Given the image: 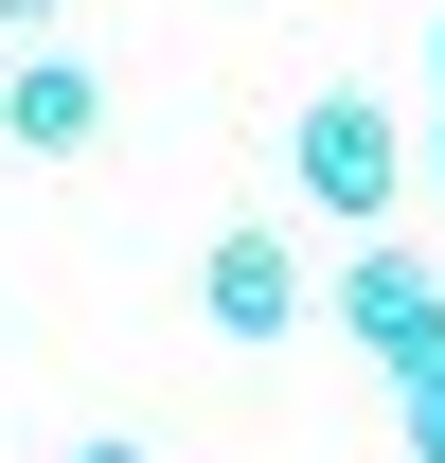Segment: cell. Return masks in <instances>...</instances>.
Wrapping results in <instances>:
<instances>
[{
    "label": "cell",
    "mask_w": 445,
    "mask_h": 463,
    "mask_svg": "<svg viewBox=\"0 0 445 463\" xmlns=\"http://www.w3.org/2000/svg\"><path fill=\"white\" fill-rule=\"evenodd\" d=\"M285 178H303V214H356V232H374L392 196H410V125H392L374 90H303V125H285Z\"/></svg>",
    "instance_id": "6da1fadb"
},
{
    "label": "cell",
    "mask_w": 445,
    "mask_h": 463,
    "mask_svg": "<svg viewBox=\"0 0 445 463\" xmlns=\"http://www.w3.org/2000/svg\"><path fill=\"white\" fill-rule=\"evenodd\" d=\"M338 339L374 356L392 392H410V374H445V268L410 250V232H374V250L338 268Z\"/></svg>",
    "instance_id": "7a4b0ae2"
},
{
    "label": "cell",
    "mask_w": 445,
    "mask_h": 463,
    "mask_svg": "<svg viewBox=\"0 0 445 463\" xmlns=\"http://www.w3.org/2000/svg\"><path fill=\"white\" fill-rule=\"evenodd\" d=\"M196 321H214V339H250V356L303 339V232H285V214H232L214 250H196Z\"/></svg>",
    "instance_id": "3957f363"
},
{
    "label": "cell",
    "mask_w": 445,
    "mask_h": 463,
    "mask_svg": "<svg viewBox=\"0 0 445 463\" xmlns=\"http://www.w3.org/2000/svg\"><path fill=\"white\" fill-rule=\"evenodd\" d=\"M0 143H18V161H90V143H108V71L54 54V36L0 54Z\"/></svg>",
    "instance_id": "277c9868"
},
{
    "label": "cell",
    "mask_w": 445,
    "mask_h": 463,
    "mask_svg": "<svg viewBox=\"0 0 445 463\" xmlns=\"http://www.w3.org/2000/svg\"><path fill=\"white\" fill-rule=\"evenodd\" d=\"M392 446H410V463H445V374H410V392H392Z\"/></svg>",
    "instance_id": "5b68a950"
},
{
    "label": "cell",
    "mask_w": 445,
    "mask_h": 463,
    "mask_svg": "<svg viewBox=\"0 0 445 463\" xmlns=\"http://www.w3.org/2000/svg\"><path fill=\"white\" fill-rule=\"evenodd\" d=\"M54 18H71V0H0V54H36V36H54Z\"/></svg>",
    "instance_id": "8992f818"
},
{
    "label": "cell",
    "mask_w": 445,
    "mask_h": 463,
    "mask_svg": "<svg viewBox=\"0 0 445 463\" xmlns=\"http://www.w3.org/2000/svg\"><path fill=\"white\" fill-rule=\"evenodd\" d=\"M71 463H161V446H143V428H90V446H71Z\"/></svg>",
    "instance_id": "52a82bcc"
},
{
    "label": "cell",
    "mask_w": 445,
    "mask_h": 463,
    "mask_svg": "<svg viewBox=\"0 0 445 463\" xmlns=\"http://www.w3.org/2000/svg\"><path fill=\"white\" fill-rule=\"evenodd\" d=\"M428 161H445V108H428Z\"/></svg>",
    "instance_id": "ba28073f"
},
{
    "label": "cell",
    "mask_w": 445,
    "mask_h": 463,
    "mask_svg": "<svg viewBox=\"0 0 445 463\" xmlns=\"http://www.w3.org/2000/svg\"><path fill=\"white\" fill-rule=\"evenodd\" d=\"M428 71H445V36H428Z\"/></svg>",
    "instance_id": "9c48e42d"
}]
</instances>
